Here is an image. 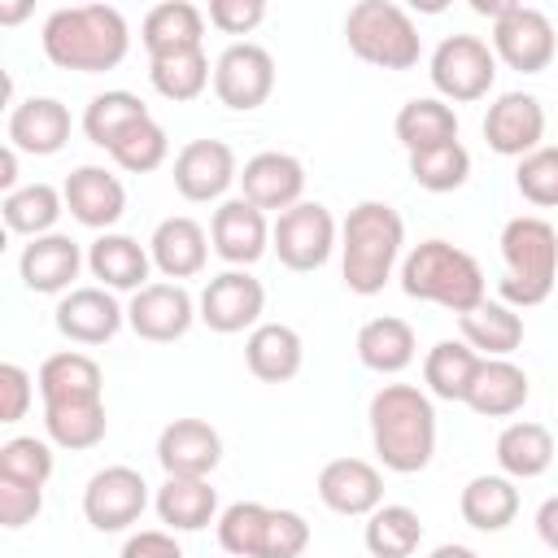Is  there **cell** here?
Wrapping results in <instances>:
<instances>
[{"label": "cell", "instance_id": "cell-1", "mask_svg": "<svg viewBox=\"0 0 558 558\" xmlns=\"http://www.w3.org/2000/svg\"><path fill=\"white\" fill-rule=\"evenodd\" d=\"M39 44L57 70L105 74V70L122 65V57L131 48V26H126L122 9H113V4H70V9L48 13Z\"/></svg>", "mask_w": 558, "mask_h": 558}, {"label": "cell", "instance_id": "cell-2", "mask_svg": "<svg viewBox=\"0 0 558 558\" xmlns=\"http://www.w3.org/2000/svg\"><path fill=\"white\" fill-rule=\"evenodd\" d=\"M371 445L375 458L397 471L414 475L436 453V405L418 384H384L371 397Z\"/></svg>", "mask_w": 558, "mask_h": 558}, {"label": "cell", "instance_id": "cell-3", "mask_svg": "<svg viewBox=\"0 0 558 558\" xmlns=\"http://www.w3.org/2000/svg\"><path fill=\"white\" fill-rule=\"evenodd\" d=\"M405 222L388 201H357L340 222V275L344 288L357 296L384 292L401 262Z\"/></svg>", "mask_w": 558, "mask_h": 558}, {"label": "cell", "instance_id": "cell-4", "mask_svg": "<svg viewBox=\"0 0 558 558\" xmlns=\"http://www.w3.org/2000/svg\"><path fill=\"white\" fill-rule=\"evenodd\" d=\"M401 292L410 301L440 305L458 318L471 314L480 301H488L480 262L449 240H423L401 257Z\"/></svg>", "mask_w": 558, "mask_h": 558}, {"label": "cell", "instance_id": "cell-5", "mask_svg": "<svg viewBox=\"0 0 558 558\" xmlns=\"http://www.w3.org/2000/svg\"><path fill=\"white\" fill-rule=\"evenodd\" d=\"M501 262L506 279L497 283V292L510 310H532L549 301L558 283V231L536 214L510 218L501 227Z\"/></svg>", "mask_w": 558, "mask_h": 558}, {"label": "cell", "instance_id": "cell-6", "mask_svg": "<svg viewBox=\"0 0 558 558\" xmlns=\"http://www.w3.org/2000/svg\"><path fill=\"white\" fill-rule=\"evenodd\" d=\"M218 545L235 558H301L310 549V523L283 506L231 501L218 514Z\"/></svg>", "mask_w": 558, "mask_h": 558}, {"label": "cell", "instance_id": "cell-7", "mask_svg": "<svg viewBox=\"0 0 558 558\" xmlns=\"http://www.w3.org/2000/svg\"><path fill=\"white\" fill-rule=\"evenodd\" d=\"M349 52L375 70H414L423 57V39L414 17L397 0H357L344 13Z\"/></svg>", "mask_w": 558, "mask_h": 558}, {"label": "cell", "instance_id": "cell-8", "mask_svg": "<svg viewBox=\"0 0 558 558\" xmlns=\"http://www.w3.org/2000/svg\"><path fill=\"white\" fill-rule=\"evenodd\" d=\"M432 87L440 92V100L449 105H471L484 100L497 83V57L480 35H445L427 61Z\"/></svg>", "mask_w": 558, "mask_h": 558}, {"label": "cell", "instance_id": "cell-9", "mask_svg": "<svg viewBox=\"0 0 558 558\" xmlns=\"http://www.w3.org/2000/svg\"><path fill=\"white\" fill-rule=\"evenodd\" d=\"M270 248L288 270H318L340 248V227L323 201H301L270 222Z\"/></svg>", "mask_w": 558, "mask_h": 558}, {"label": "cell", "instance_id": "cell-10", "mask_svg": "<svg viewBox=\"0 0 558 558\" xmlns=\"http://www.w3.org/2000/svg\"><path fill=\"white\" fill-rule=\"evenodd\" d=\"M558 52V35L549 13L532 4H506V13L493 22V57L519 74H541L549 70Z\"/></svg>", "mask_w": 558, "mask_h": 558}, {"label": "cell", "instance_id": "cell-11", "mask_svg": "<svg viewBox=\"0 0 558 558\" xmlns=\"http://www.w3.org/2000/svg\"><path fill=\"white\" fill-rule=\"evenodd\" d=\"M275 92V57L253 44V39H240L231 48L218 52L214 61V96L235 109V113H253L270 100Z\"/></svg>", "mask_w": 558, "mask_h": 558}, {"label": "cell", "instance_id": "cell-12", "mask_svg": "<svg viewBox=\"0 0 558 558\" xmlns=\"http://www.w3.org/2000/svg\"><path fill=\"white\" fill-rule=\"evenodd\" d=\"M262 310H266V288L248 270H222L196 296V318L218 336L253 331L262 323Z\"/></svg>", "mask_w": 558, "mask_h": 558}, {"label": "cell", "instance_id": "cell-13", "mask_svg": "<svg viewBox=\"0 0 558 558\" xmlns=\"http://www.w3.org/2000/svg\"><path fill=\"white\" fill-rule=\"evenodd\" d=\"M148 510V484L135 466H100L83 488V519L96 532H126Z\"/></svg>", "mask_w": 558, "mask_h": 558}, {"label": "cell", "instance_id": "cell-14", "mask_svg": "<svg viewBox=\"0 0 558 558\" xmlns=\"http://www.w3.org/2000/svg\"><path fill=\"white\" fill-rule=\"evenodd\" d=\"M196 323V301L183 283H148L131 296L126 305V327L140 336V340H153V344H170V340H183Z\"/></svg>", "mask_w": 558, "mask_h": 558}, {"label": "cell", "instance_id": "cell-15", "mask_svg": "<svg viewBox=\"0 0 558 558\" xmlns=\"http://www.w3.org/2000/svg\"><path fill=\"white\" fill-rule=\"evenodd\" d=\"M240 183V166H235V153L231 144L222 140H187L179 153H174V187L183 201H218L227 196V187Z\"/></svg>", "mask_w": 558, "mask_h": 558}, {"label": "cell", "instance_id": "cell-16", "mask_svg": "<svg viewBox=\"0 0 558 558\" xmlns=\"http://www.w3.org/2000/svg\"><path fill=\"white\" fill-rule=\"evenodd\" d=\"M209 244H214V253H218L231 270H248V266L262 262L266 248H270V222H266V214H262L253 201L231 196V201H222V205L214 209V218H209Z\"/></svg>", "mask_w": 558, "mask_h": 558}, {"label": "cell", "instance_id": "cell-17", "mask_svg": "<svg viewBox=\"0 0 558 558\" xmlns=\"http://www.w3.org/2000/svg\"><path fill=\"white\" fill-rule=\"evenodd\" d=\"M545 140V105L532 92H501L484 113V144L497 157H527Z\"/></svg>", "mask_w": 558, "mask_h": 558}, {"label": "cell", "instance_id": "cell-18", "mask_svg": "<svg viewBox=\"0 0 558 558\" xmlns=\"http://www.w3.org/2000/svg\"><path fill=\"white\" fill-rule=\"evenodd\" d=\"M52 323L57 331L70 340V344H105L122 331L126 323V310L118 305V296L100 283H87V288H70L57 310H52Z\"/></svg>", "mask_w": 558, "mask_h": 558}, {"label": "cell", "instance_id": "cell-19", "mask_svg": "<svg viewBox=\"0 0 558 558\" xmlns=\"http://www.w3.org/2000/svg\"><path fill=\"white\" fill-rule=\"evenodd\" d=\"M318 501L331 514L344 519H366L384 506V475L366 458H331L318 471Z\"/></svg>", "mask_w": 558, "mask_h": 558}, {"label": "cell", "instance_id": "cell-20", "mask_svg": "<svg viewBox=\"0 0 558 558\" xmlns=\"http://www.w3.org/2000/svg\"><path fill=\"white\" fill-rule=\"evenodd\" d=\"M301 192H305V166L292 153L266 148V153H253L240 170V196L253 201L262 214H270V209L283 214V209L301 205Z\"/></svg>", "mask_w": 558, "mask_h": 558}, {"label": "cell", "instance_id": "cell-21", "mask_svg": "<svg viewBox=\"0 0 558 558\" xmlns=\"http://www.w3.org/2000/svg\"><path fill=\"white\" fill-rule=\"evenodd\" d=\"M61 196H65L70 218L83 222L87 231H100V235L126 214V187L105 166H74L61 183Z\"/></svg>", "mask_w": 558, "mask_h": 558}, {"label": "cell", "instance_id": "cell-22", "mask_svg": "<svg viewBox=\"0 0 558 558\" xmlns=\"http://www.w3.org/2000/svg\"><path fill=\"white\" fill-rule=\"evenodd\" d=\"M157 462L166 475L209 480L214 466L222 462V436L205 418H174L157 436Z\"/></svg>", "mask_w": 558, "mask_h": 558}, {"label": "cell", "instance_id": "cell-23", "mask_svg": "<svg viewBox=\"0 0 558 558\" xmlns=\"http://www.w3.org/2000/svg\"><path fill=\"white\" fill-rule=\"evenodd\" d=\"M70 109L57 100V96H26L9 109V122H4V135L17 153H31V157H52L70 144Z\"/></svg>", "mask_w": 558, "mask_h": 558}, {"label": "cell", "instance_id": "cell-24", "mask_svg": "<svg viewBox=\"0 0 558 558\" xmlns=\"http://www.w3.org/2000/svg\"><path fill=\"white\" fill-rule=\"evenodd\" d=\"M87 266V253L78 248V240L61 235V231H48L39 240H31L17 257V275L31 292H44V296H65L70 283L78 279V270Z\"/></svg>", "mask_w": 558, "mask_h": 558}, {"label": "cell", "instance_id": "cell-25", "mask_svg": "<svg viewBox=\"0 0 558 558\" xmlns=\"http://www.w3.org/2000/svg\"><path fill=\"white\" fill-rule=\"evenodd\" d=\"M148 257L153 266L170 279V283H183V279H196L209 262V235L196 218L187 214H174V218H161L148 235Z\"/></svg>", "mask_w": 558, "mask_h": 558}, {"label": "cell", "instance_id": "cell-26", "mask_svg": "<svg viewBox=\"0 0 558 558\" xmlns=\"http://www.w3.org/2000/svg\"><path fill=\"white\" fill-rule=\"evenodd\" d=\"M35 384H39V401H44V405H87V401H105L100 362H96L92 353H78V349H61V353L44 357Z\"/></svg>", "mask_w": 558, "mask_h": 558}, {"label": "cell", "instance_id": "cell-27", "mask_svg": "<svg viewBox=\"0 0 558 558\" xmlns=\"http://www.w3.org/2000/svg\"><path fill=\"white\" fill-rule=\"evenodd\" d=\"M87 270L92 279H100V288L109 292H140L148 288V270H153V257L148 248L135 240V235H122V231H105L87 244Z\"/></svg>", "mask_w": 558, "mask_h": 558}, {"label": "cell", "instance_id": "cell-28", "mask_svg": "<svg viewBox=\"0 0 558 558\" xmlns=\"http://www.w3.org/2000/svg\"><path fill=\"white\" fill-rule=\"evenodd\" d=\"M205 39V13L187 0H166L153 4L140 22V44L148 52V61L161 57H179V52H196Z\"/></svg>", "mask_w": 558, "mask_h": 558}, {"label": "cell", "instance_id": "cell-29", "mask_svg": "<svg viewBox=\"0 0 558 558\" xmlns=\"http://www.w3.org/2000/svg\"><path fill=\"white\" fill-rule=\"evenodd\" d=\"M527 392H532V384H527L523 366H514L510 357H484L462 405H471L480 418H510L527 405Z\"/></svg>", "mask_w": 558, "mask_h": 558}, {"label": "cell", "instance_id": "cell-30", "mask_svg": "<svg viewBox=\"0 0 558 558\" xmlns=\"http://www.w3.org/2000/svg\"><path fill=\"white\" fill-rule=\"evenodd\" d=\"M301 362H305V344H301V331L288 327V323H257L244 340V366L262 384L296 379Z\"/></svg>", "mask_w": 558, "mask_h": 558}, {"label": "cell", "instance_id": "cell-31", "mask_svg": "<svg viewBox=\"0 0 558 558\" xmlns=\"http://www.w3.org/2000/svg\"><path fill=\"white\" fill-rule=\"evenodd\" d=\"M353 349H357V362L366 371H375V375H401L414 362L418 340H414V327L405 318L379 314V318H371V323L357 327Z\"/></svg>", "mask_w": 558, "mask_h": 558}, {"label": "cell", "instance_id": "cell-32", "mask_svg": "<svg viewBox=\"0 0 558 558\" xmlns=\"http://www.w3.org/2000/svg\"><path fill=\"white\" fill-rule=\"evenodd\" d=\"M157 519L166 523V532H201L209 523H218V493L209 480H183V475H166V484L153 497Z\"/></svg>", "mask_w": 558, "mask_h": 558}, {"label": "cell", "instance_id": "cell-33", "mask_svg": "<svg viewBox=\"0 0 558 558\" xmlns=\"http://www.w3.org/2000/svg\"><path fill=\"white\" fill-rule=\"evenodd\" d=\"M493 453H497L501 475H510V480H536V475H545L554 466V432L545 423H532V418L506 423Z\"/></svg>", "mask_w": 558, "mask_h": 558}, {"label": "cell", "instance_id": "cell-34", "mask_svg": "<svg viewBox=\"0 0 558 558\" xmlns=\"http://www.w3.org/2000/svg\"><path fill=\"white\" fill-rule=\"evenodd\" d=\"M458 514L475 532H506L519 514V488L510 475H475L458 497Z\"/></svg>", "mask_w": 558, "mask_h": 558}, {"label": "cell", "instance_id": "cell-35", "mask_svg": "<svg viewBox=\"0 0 558 558\" xmlns=\"http://www.w3.org/2000/svg\"><path fill=\"white\" fill-rule=\"evenodd\" d=\"M392 131H397L405 153H427V148H440V144L458 140V113L440 96H414L397 109Z\"/></svg>", "mask_w": 558, "mask_h": 558}, {"label": "cell", "instance_id": "cell-36", "mask_svg": "<svg viewBox=\"0 0 558 558\" xmlns=\"http://www.w3.org/2000/svg\"><path fill=\"white\" fill-rule=\"evenodd\" d=\"M458 327L480 357H510L523 344V318L506 301H480L471 314L458 318Z\"/></svg>", "mask_w": 558, "mask_h": 558}, {"label": "cell", "instance_id": "cell-37", "mask_svg": "<svg viewBox=\"0 0 558 558\" xmlns=\"http://www.w3.org/2000/svg\"><path fill=\"white\" fill-rule=\"evenodd\" d=\"M480 353L466 344V340H436L423 357V384H427V397H440V401H466V388L480 371Z\"/></svg>", "mask_w": 558, "mask_h": 558}, {"label": "cell", "instance_id": "cell-38", "mask_svg": "<svg viewBox=\"0 0 558 558\" xmlns=\"http://www.w3.org/2000/svg\"><path fill=\"white\" fill-rule=\"evenodd\" d=\"M362 541H366L371 558H410L423 541V519H418L414 506L384 501L375 514H366Z\"/></svg>", "mask_w": 558, "mask_h": 558}, {"label": "cell", "instance_id": "cell-39", "mask_svg": "<svg viewBox=\"0 0 558 558\" xmlns=\"http://www.w3.org/2000/svg\"><path fill=\"white\" fill-rule=\"evenodd\" d=\"M144 118H153L148 113V105L135 96V92H100V96H92L87 100V109H83V135L96 144V148H113L135 122H144Z\"/></svg>", "mask_w": 558, "mask_h": 558}, {"label": "cell", "instance_id": "cell-40", "mask_svg": "<svg viewBox=\"0 0 558 558\" xmlns=\"http://www.w3.org/2000/svg\"><path fill=\"white\" fill-rule=\"evenodd\" d=\"M61 209H65V196H61V187H52V183H22L17 192H9V196L0 201L4 227H9L13 235H31V240L48 235V231L57 227Z\"/></svg>", "mask_w": 558, "mask_h": 558}, {"label": "cell", "instance_id": "cell-41", "mask_svg": "<svg viewBox=\"0 0 558 558\" xmlns=\"http://www.w3.org/2000/svg\"><path fill=\"white\" fill-rule=\"evenodd\" d=\"M44 432L57 449L83 453L96 449L109 432V414L105 401H87V405H44Z\"/></svg>", "mask_w": 558, "mask_h": 558}, {"label": "cell", "instance_id": "cell-42", "mask_svg": "<svg viewBox=\"0 0 558 558\" xmlns=\"http://www.w3.org/2000/svg\"><path fill=\"white\" fill-rule=\"evenodd\" d=\"M214 78V65L205 57V48L196 52H179V57H161V61H148V83L157 96L174 100V105H187L196 100Z\"/></svg>", "mask_w": 558, "mask_h": 558}, {"label": "cell", "instance_id": "cell-43", "mask_svg": "<svg viewBox=\"0 0 558 558\" xmlns=\"http://www.w3.org/2000/svg\"><path fill=\"white\" fill-rule=\"evenodd\" d=\"M410 179L423 192H458L471 179V153L462 148V140L427 153H410Z\"/></svg>", "mask_w": 558, "mask_h": 558}, {"label": "cell", "instance_id": "cell-44", "mask_svg": "<svg viewBox=\"0 0 558 558\" xmlns=\"http://www.w3.org/2000/svg\"><path fill=\"white\" fill-rule=\"evenodd\" d=\"M109 157H113L122 170H131V174H148V170H157V166L170 157V135H166V126H161L157 118H144V122H135V126L109 148Z\"/></svg>", "mask_w": 558, "mask_h": 558}, {"label": "cell", "instance_id": "cell-45", "mask_svg": "<svg viewBox=\"0 0 558 558\" xmlns=\"http://www.w3.org/2000/svg\"><path fill=\"white\" fill-rule=\"evenodd\" d=\"M0 480H17V484H35L44 488L52 480V440L39 436H9L0 445Z\"/></svg>", "mask_w": 558, "mask_h": 558}, {"label": "cell", "instance_id": "cell-46", "mask_svg": "<svg viewBox=\"0 0 558 558\" xmlns=\"http://www.w3.org/2000/svg\"><path fill=\"white\" fill-rule=\"evenodd\" d=\"M514 187L523 201H532L536 209H554L558 205V144H541L536 153L519 157L514 166Z\"/></svg>", "mask_w": 558, "mask_h": 558}, {"label": "cell", "instance_id": "cell-47", "mask_svg": "<svg viewBox=\"0 0 558 558\" xmlns=\"http://www.w3.org/2000/svg\"><path fill=\"white\" fill-rule=\"evenodd\" d=\"M39 510H44V488L17 484V480H0V527L17 532V527L35 523Z\"/></svg>", "mask_w": 558, "mask_h": 558}, {"label": "cell", "instance_id": "cell-48", "mask_svg": "<svg viewBox=\"0 0 558 558\" xmlns=\"http://www.w3.org/2000/svg\"><path fill=\"white\" fill-rule=\"evenodd\" d=\"M31 401H35V379L17 362H4L0 366V423H22Z\"/></svg>", "mask_w": 558, "mask_h": 558}, {"label": "cell", "instance_id": "cell-49", "mask_svg": "<svg viewBox=\"0 0 558 558\" xmlns=\"http://www.w3.org/2000/svg\"><path fill=\"white\" fill-rule=\"evenodd\" d=\"M262 0H209V26H218L222 35H248L253 26H262Z\"/></svg>", "mask_w": 558, "mask_h": 558}, {"label": "cell", "instance_id": "cell-50", "mask_svg": "<svg viewBox=\"0 0 558 558\" xmlns=\"http://www.w3.org/2000/svg\"><path fill=\"white\" fill-rule=\"evenodd\" d=\"M118 558H183V549H179L174 532H166V527H148V532H131Z\"/></svg>", "mask_w": 558, "mask_h": 558}, {"label": "cell", "instance_id": "cell-51", "mask_svg": "<svg viewBox=\"0 0 558 558\" xmlns=\"http://www.w3.org/2000/svg\"><path fill=\"white\" fill-rule=\"evenodd\" d=\"M536 536H541V545H545V549H554V554H558V493H554V497H545V501L536 506Z\"/></svg>", "mask_w": 558, "mask_h": 558}, {"label": "cell", "instance_id": "cell-52", "mask_svg": "<svg viewBox=\"0 0 558 558\" xmlns=\"http://www.w3.org/2000/svg\"><path fill=\"white\" fill-rule=\"evenodd\" d=\"M0 187H4V196L17 192V148L13 144H4V153H0Z\"/></svg>", "mask_w": 558, "mask_h": 558}, {"label": "cell", "instance_id": "cell-53", "mask_svg": "<svg viewBox=\"0 0 558 558\" xmlns=\"http://www.w3.org/2000/svg\"><path fill=\"white\" fill-rule=\"evenodd\" d=\"M427 558H480V554H475L471 545H453V541H449V545H436Z\"/></svg>", "mask_w": 558, "mask_h": 558}, {"label": "cell", "instance_id": "cell-54", "mask_svg": "<svg viewBox=\"0 0 558 558\" xmlns=\"http://www.w3.org/2000/svg\"><path fill=\"white\" fill-rule=\"evenodd\" d=\"M31 13V4H13V9H0V22H22Z\"/></svg>", "mask_w": 558, "mask_h": 558}]
</instances>
